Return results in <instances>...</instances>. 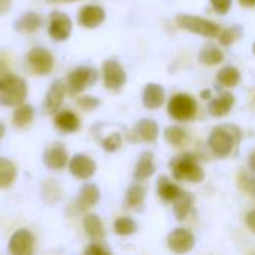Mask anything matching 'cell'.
<instances>
[{"label":"cell","instance_id":"obj_47","mask_svg":"<svg viewBox=\"0 0 255 255\" xmlns=\"http://www.w3.org/2000/svg\"><path fill=\"white\" fill-rule=\"evenodd\" d=\"M58 1H75V0H58Z\"/></svg>","mask_w":255,"mask_h":255},{"label":"cell","instance_id":"obj_28","mask_svg":"<svg viewBox=\"0 0 255 255\" xmlns=\"http://www.w3.org/2000/svg\"><path fill=\"white\" fill-rule=\"evenodd\" d=\"M224 60V54L220 48L214 46V45H209V46H205L200 54H199V61L202 64H206V66H215V64H220L221 61Z\"/></svg>","mask_w":255,"mask_h":255},{"label":"cell","instance_id":"obj_19","mask_svg":"<svg viewBox=\"0 0 255 255\" xmlns=\"http://www.w3.org/2000/svg\"><path fill=\"white\" fill-rule=\"evenodd\" d=\"M235 106V96L232 93H224L209 103V112L215 118L226 117Z\"/></svg>","mask_w":255,"mask_h":255},{"label":"cell","instance_id":"obj_41","mask_svg":"<svg viewBox=\"0 0 255 255\" xmlns=\"http://www.w3.org/2000/svg\"><path fill=\"white\" fill-rule=\"evenodd\" d=\"M239 3L244 7H254L255 6V0H239Z\"/></svg>","mask_w":255,"mask_h":255},{"label":"cell","instance_id":"obj_48","mask_svg":"<svg viewBox=\"0 0 255 255\" xmlns=\"http://www.w3.org/2000/svg\"><path fill=\"white\" fill-rule=\"evenodd\" d=\"M253 49H254V54H255V43H254V46H253Z\"/></svg>","mask_w":255,"mask_h":255},{"label":"cell","instance_id":"obj_17","mask_svg":"<svg viewBox=\"0 0 255 255\" xmlns=\"http://www.w3.org/2000/svg\"><path fill=\"white\" fill-rule=\"evenodd\" d=\"M166 99V91L160 84L151 82L145 87L143 94H142V103L146 109H158Z\"/></svg>","mask_w":255,"mask_h":255},{"label":"cell","instance_id":"obj_16","mask_svg":"<svg viewBox=\"0 0 255 255\" xmlns=\"http://www.w3.org/2000/svg\"><path fill=\"white\" fill-rule=\"evenodd\" d=\"M66 96V85L61 81H55L52 82V85L49 87L45 102H43V109L46 114H55L58 111V108L61 106L63 100Z\"/></svg>","mask_w":255,"mask_h":255},{"label":"cell","instance_id":"obj_14","mask_svg":"<svg viewBox=\"0 0 255 255\" xmlns=\"http://www.w3.org/2000/svg\"><path fill=\"white\" fill-rule=\"evenodd\" d=\"M67 163L69 155L61 143H55L43 152V164L51 170H61Z\"/></svg>","mask_w":255,"mask_h":255},{"label":"cell","instance_id":"obj_9","mask_svg":"<svg viewBox=\"0 0 255 255\" xmlns=\"http://www.w3.org/2000/svg\"><path fill=\"white\" fill-rule=\"evenodd\" d=\"M103 81L106 88L109 90H120L124 87L127 81L126 70L120 64V61L111 58L103 63Z\"/></svg>","mask_w":255,"mask_h":255},{"label":"cell","instance_id":"obj_25","mask_svg":"<svg viewBox=\"0 0 255 255\" xmlns=\"http://www.w3.org/2000/svg\"><path fill=\"white\" fill-rule=\"evenodd\" d=\"M157 184H158V185H157L158 196H160L163 200H166V202H173V200L182 193L181 187L176 185V184H173L167 176L158 178V182H157Z\"/></svg>","mask_w":255,"mask_h":255},{"label":"cell","instance_id":"obj_21","mask_svg":"<svg viewBox=\"0 0 255 255\" xmlns=\"http://www.w3.org/2000/svg\"><path fill=\"white\" fill-rule=\"evenodd\" d=\"M42 24V18L39 13L36 12H25L24 15H21L13 27L18 33H22V34H28V33H34Z\"/></svg>","mask_w":255,"mask_h":255},{"label":"cell","instance_id":"obj_27","mask_svg":"<svg viewBox=\"0 0 255 255\" xmlns=\"http://www.w3.org/2000/svg\"><path fill=\"white\" fill-rule=\"evenodd\" d=\"M218 82L226 87V88H233L239 84L241 81V72L233 67V66H226L223 67L220 72H218V76H217Z\"/></svg>","mask_w":255,"mask_h":255},{"label":"cell","instance_id":"obj_7","mask_svg":"<svg viewBox=\"0 0 255 255\" xmlns=\"http://www.w3.org/2000/svg\"><path fill=\"white\" fill-rule=\"evenodd\" d=\"M27 63L34 73L48 75V73H51V70L54 67V57L46 48L36 46L28 52Z\"/></svg>","mask_w":255,"mask_h":255},{"label":"cell","instance_id":"obj_43","mask_svg":"<svg viewBox=\"0 0 255 255\" xmlns=\"http://www.w3.org/2000/svg\"><path fill=\"white\" fill-rule=\"evenodd\" d=\"M248 163H250V169L255 172V151L250 155V160H248Z\"/></svg>","mask_w":255,"mask_h":255},{"label":"cell","instance_id":"obj_45","mask_svg":"<svg viewBox=\"0 0 255 255\" xmlns=\"http://www.w3.org/2000/svg\"><path fill=\"white\" fill-rule=\"evenodd\" d=\"M4 131H6V128H4V126L0 123V140L3 139V136H4Z\"/></svg>","mask_w":255,"mask_h":255},{"label":"cell","instance_id":"obj_5","mask_svg":"<svg viewBox=\"0 0 255 255\" xmlns=\"http://www.w3.org/2000/svg\"><path fill=\"white\" fill-rule=\"evenodd\" d=\"M197 111V103L196 100L185 94V93H179L175 94L167 105V112L169 115L176 120V121H188L196 115Z\"/></svg>","mask_w":255,"mask_h":255},{"label":"cell","instance_id":"obj_46","mask_svg":"<svg viewBox=\"0 0 255 255\" xmlns=\"http://www.w3.org/2000/svg\"><path fill=\"white\" fill-rule=\"evenodd\" d=\"M202 97H203V99H209V97H211V91H209V90L203 91V93H202Z\"/></svg>","mask_w":255,"mask_h":255},{"label":"cell","instance_id":"obj_18","mask_svg":"<svg viewBox=\"0 0 255 255\" xmlns=\"http://www.w3.org/2000/svg\"><path fill=\"white\" fill-rule=\"evenodd\" d=\"M155 172V164H154V154L151 151H145L140 154L137 164L134 167V179L136 181H143L152 176Z\"/></svg>","mask_w":255,"mask_h":255},{"label":"cell","instance_id":"obj_37","mask_svg":"<svg viewBox=\"0 0 255 255\" xmlns=\"http://www.w3.org/2000/svg\"><path fill=\"white\" fill-rule=\"evenodd\" d=\"M78 105H79L82 109H85V111H93V109L99 108L100 100L96 99V97L85 96V97H79V99H78Z\"/></svg>","mask_w":255,"mask_h":255},{"label":"cell","instance_id":"obj_10","mask_svg":"<svg viewBox=\"0 0 255 255\" xmlns=\"http://www.w3.org/2000/svg\"><path fill=\"white\" fill-rule=\"evenodd\" d=\"M167 245L169 248L176 254H185L190 253L196 245L194 235L187 229H173L167 236Z\"/></svg>","mask_w":255,"mask_h":255},{"label":"cell","instance_id":"obj_36","mask_svg":"<svg viewBox=\"0 0 255 255\" xmlns=\"http://www.w3.org/2000/svg\"><path fill=\"white\" fill-rule=\"evenodd\" d=\"M214 10L220 15H226L229 13V10L232 9V4H233V0H209Z\"/></svg>","mask_w":255,"mask_h":255},{"label":"cell","instance_id":"obj_44","mask_svg":"<svg viewBox=\"0 0 255 255\" xmlns=\"http://www.w3.org/2000/svg\"><path fill=\"white\" fill-rule=\"evenodd\" d=\"M7 72H9V70L6 69V64H4V61L0 58V76H1V75H4V73H7Z\"/></svg>","mask_w":255,"mask_h":255},{"label":"cell","instance_id":"obj_11","mask_svg":"<svg viewBox=\"0 0 255 255\" xmlns=\"http://www.w3.org/2000/svg\"><path fill=\"white\" fill-rule=\"evenodd\" d=\"M33 244H34L33 235L25 229H19L10 236L7 250L13 255H28L33 251Z\"/></svg>","mask_w":255,"mask_h":255},{"label":"cell","instance_id":"obj_39","mask_svg":"<svg viewBox=\"0 0 255 255\" xmlns=\"http://www.w3.org/2000/svg\"><path fill=\"white\" fill-rule=\"evenodd\" d=\"M245 223H247V226H248V229L253 232L255 235V209L254 211H251V212H248L247 214V218H245Z\"/></svg>","mask_w":255,"mask_h":255},{"label":"cell","instance_id":"obj_29","mask_svg":"<svg viewBox=\"0 0 255 255\" xmlns=\"http://www.w3.org/2000/svg\"><path fill=\"white\" fill-rule=\"evenodd\" d=\"M16 178V167L7 158H0V188H7Z\"/></svg>","mask_w":255,"mask_h":255},{"label":"cell","instance_id":"obj_6","mask_svg":"<svg viewBox=\"0 0 255 255\" xmlns=\"http://www.w3.org/2000/svg\"><path fill=\"white\" fill-rule=\"evenodd\" d=\"M97 81V72L90 66H79L70 72L67 78V88L72 94L81 93Z\"/></svg>","mask_w":255,"mask_h":255},{"label":"cell","instance_id":"obj_40","mask_svg":"<svg viewBox=\"0 0 255 255\" xmlns=\"http://www.w3.org/2000/svg\"><path fill=\"white\" fill-rule=\"evenodd\" d=\"M12 0H0V13H6L10 9Z\"/></svg>","mask_w":255,"mask_h":255},{"label":"cell","instance_id":"obj_34","mask_svg":"<svg viewBox=\"0 0 255 255\" xmlns=\"http://www.w3.org/2000/svg\"><path fill=\"white\" fill-rule=\"evenodd\" d=\"M241 36H242L241 27H239V25H235V27H229V28H226V30H221V33H220L218 37H220V42H221L223 45L229 46V45L235 43L236 40H239Z\"/></svg>","mask_w":255,"mask_h":255},{"label":"cell","instance_id":"obj_22","mask_svg":"<svg viewBox=\"0 0 255 255\" xmlns=\"http://www.w3.org/2000/svg\"><path fill=\"white\" fill-rule=\"evenodd\" d=\"M194 206V197L191 193L182 191L175 200H173V214L176 217V220L184 221L193 211Z\"/></svg>","mask_w":255,"mask_h":255},{"label":"cell","instance_id":"obj_4","mask_svg":"<svg viewBox=\"0 0 255 255\" xmlns=\"http://www.w3.org/2000/svg\"><path fill=\"white\" fill-rule=\"evenodd\" d=\"M235 127H215L208 139V145L211 151L217 157H229L236 145V136H235Z\"/></svg>","mask_w":255,"mask_h":255},{"label":"cell","instance_id":"obj_42","mask_svg":"<svg viewBox=\"0 0 255 255\" xmlns=\"http://www.w3.org/2000/svg\"><path fill=\"white\" fill-rule=\"evenodd\" d=\"M247 190H250L253 193V196L255 197V179H250L247 184Z\"/></svg>","mask_w":255,"mask_h":255},{"label":"cell","instance_id":"obj_26","mask_svg":"<svg viewBox=\"0 0 255 255\" xmlns=\"http://www.w3.org/2000/svg\"><path fill=\"white\" fill-rule=\"evenodd\" d=\"M33 117H34L33 108L30 105L22 103V105L16 106V109H15V112L12 115V123H13L15 127L24 128V127H27L33 121Z\"/></svg>","mask_w":255,"mask_h":255},{"label":"cell","instance_id":"obj_24","mask_svg":"<svg viewBox=\"0 0 255 255\" xmlns=\"http://www.w3.org/2000/svg\"><path fill=\"white\" fill-rule=\"evenodd\" d=\"M84 229L87 232V235L94 241V242H99V241H103L105 238V229H103V224L100 221V218L94 214H88L84 217Z\"/></svg>","mask_w":255,"mask_h":255},{"label":"cell","instance_id":"obj_12","mask_svg":"<svg viewBox=\"0 0 255 255\" xmlns=\"http://www.w3.org/2000/svg\"><path fill=\"white\" fill-rule=\"evenodd\" d=\"M69 170L78 179H88L96 173V163L84 154H76L69 160Z\"/></svg>","mask_w":255,"mask_h":255},{"label":"cell","instance_id":"obj_23","mask_svg":"<svg viewBox=\"0 0 255 255\" xmlns=\"http://www.w3.org/2000/svg\"><path fill=\"white\" fill-rule=\"evenodd\" d=\"M54 123H55V127L64 133H73L79 128V118L76 114H73L70 111H61L55 117Z\"/></svg>","mask_w":255,"mask_h":255},{"label":"cell","instance_id":"obj_38","mask_svg":"<svg viewBox=\"0 0 255 255\" xmlns=\"http://www.w3.org/2000/svg\"><path fill=\"white\" fill-rule=\"evenodd\" d=\"M85 254H90V255H105V254H111V251L106 248V247H103L102 244H99V242H96V244H93V245H90L87 250H85Z\"/></svg>","mask_w":255,"mask_h":255},{"label":"cell","instance_id":"obj_3","mask_svg":"<svg viewBox=\"0 0 255 255\" xmlns=\"http://www.w3.org/2000/svg\"><path fill=\"white\" fill-rule=\"evenodd\" d=\"M176 24L179 28L187 30L190 33L203 36V37H218L221 33V27L211 21V19H205L200 18L197 15H190V13H179L176 15Z\"/></svg>","mask_w":255,"mask_h":255},{"label":"cell","instance_id":"obj_20","mask_svg":"<svg viewBox=\"0 0 255 255\" xmlns=\"http://www.w3.org/2000/svg\"><path fill=\"white\" fill-rule=\"evenodd\" d=\"M100 200V190L97 185L94 184H85L81 190H79V197H78V208L85 211L90 209L91 206L97 205V202Z\"/></svg>","mask_w":255,"mask_h":255},{"label":"cell","instance_id":"obj_32","mask_svg":"<svg viewBox=\"0 0 255 255\" xmlns=\"http://www.w3.org/2000/svg\"><path fill=\"white\" fill-rule=\"evenodd\" d=\"M164 139L170 143V145H175V146H179L185 142L187 139V133L182 127L179 126H170L164 130Z\"/></svg>","mask_w":255,"mask_h":255},{"label":"cell","instance_id":"obj_15","mask_svg":"<svg viewBox=\"0 0 255 255\" xmlns=\"http://www.w3.org/2000/svg\"><path fill=\"white\" fill-rule=\"evenodd\" d=\"M158 133H160L158 124L154 120L143 118L136 123V126L131 131V136H136L134 142H154V140H157Z\"/></svg>","mask_w":255,"mask_h":255},{"label":"cell","instance_id":"obj_35","mask_svg":"<svg viewBox=\"0 0 255 255\" xmlns=\"http://www.w3.org/2000/svg\"><path fill=\"white\" fill-rule=\"evenodd\" d=\"M121 143H123V137L120 133H114L111 136H108L103 142H102V146L105 151L108 152H115L117 149L121 148Z\"/></svg>","mask_w":255,"mask_h":255},{"label":"cell","instance_id":"obj_8","mask_svg":"<svg viewBox=\"0 0 255 255\" xmlns=\"http://www.w3.org/2000/svg\"><path fill=\"white\" fill-rule=\"evenodd\" d=\"M48 33L54 40H60V42L66 40L72 33V21L69 15L61 10H52L49 16Z\"/></svg>","mask_w":255,"mask_h":255},{"label":"cell","instance_id":"obj_33","mask_svg":"<svg viewBox=\"0 0 255 255\" xmlns=\"http://www.w3.org/2000/svg\"><path fill=\"white\" fill-rule=\"evenodd\" d=\"M42 196L48 203H55L61 199V188L55 181H46L42 185Z\"/></svg>","mask_w":255,"mask_h":255},{"label":"cell","instance_id":"obj_13","mask_svg":"<svg viewBox=\"0 0 255 255\" xmlns=\"http://www.w3.org/2000/svg\"><path fill=\"white\" fill-rule=\"evenodd\" d=\"M105 18H106V12L99 4H87L78 13V22L87 28L99 27L105 21Z\"/></svg>","mask_w":255,"mask_h":255},{"label":"cell","instance_id":"obj_31","mask_svg":"<svg viewBox=\"0 0 255 255\" xmlns=\"http://www.w3.org/2000/svg\"><path fill=\"white\" fill-rule=\"evenodd\" d=\"M136 230H137V226L130 217H120L114 223V232L118 236H130L136 233Z\"/></svg>","mask_w":255,"mask_h":255},{"label":"cell","instance_id":"obj_1","mask_svg":"<svg viewBox=\"0 0 255 255\" xmlns=\"http://www.w3.org/2000/svg\"><path fill=\"white\" fill-rule=\"evenodd\" d=\"M172 175L176 181H188L200 184L205 179V172L197 163V157L193 152H184L170 161Z\"/></svg>","mask_w":255,"mask_h":255},{"label":"cell","instance_id":"obj_2","mask_svg":"<svg viewBox=\"0 0 255 255\" xmlns=\"http://www.w3.org/2000/svg\"><path fill=\"white\" fill-rule=\"evenodd\" d=\"M27 97V84L19 76L7 72L0 76V103L4 106H19Z\"/></svg>","mask_w":255,"mask_h":255},{"label":"cell","instance_id":"obj_30","mask_svg":"<svg viewBox=\"0 0 255 255\" xmlns=\"http://www.w3.org/2000/svg\"><path fill=\"white\" fill-rule=\"evenodd\" d=\"M145 196H146L145 187L140 185V184H134L126 193V205L128 208H139V206L143 205Z\"/></svg>","mask_w":255,"mask_h":255}]
</instances>
